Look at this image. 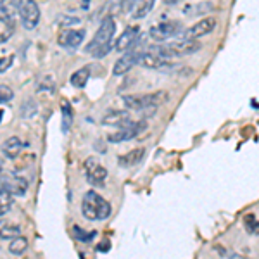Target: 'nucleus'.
<instances>
[{
	"label": "nucleus",
	"instance_id": "f257e3e1",
	"mask_svg": "<svg viewBox=\"0 0 259 259\" xmlns=\"http://www.w3.org/2000/svg\"><path fill=\"white\" fill-rule=\"evenodd\" d=\"M114 33H116V23L109 16V18H106L100 23L94 40L87 45V52L92 54L94 57L107 56L112 47V36H114Z\"/></svg>",
	"mask_w": 259,
	"mask_h": 259
},
{
	"label": "nucleus",
	"instance_id": "f03ea898",
	"mask_svg": "<svg viewBox=\"0 0 259 259\" xmlns=\"http://www.w3.org/2000/svg\"><path fill=\"white\" fill-rule=\"evenodd\" d=\"M111 204L95 190H89L85 194L81 204V212L87 220H106L107 216H111Z\"/></svg>",
	"mask_w": 259,
	"mask_h": 259
},
{
	"label": "nucleus",
	"instance_id": "7ed1b4c3",
	"mask_svg": "<svg viewBox=\"0 0 259 259\" xmlns=\"http://www.w3.org/2000/svg\"><path fill=\"white\" fill-rule=\"evenodd\" d=\"M202 45L199 44L197 40H190V38H180L177 41H169V44H164L161 47L152 49L154 52H157L162 57H185L190 56V54L199 52Z\"/></svg>",
	"mask_w": 259,
	"mask_h": 259
},
{
	"label": "nucleus",
	"instance_id": "20e7f679",
	"mask_svg": "<svg viewBox=\"0 0 259 259\" xmlns=\"http://www.w3.org/2000/svg\"><path fill=\"white\" fill-rule=\"evenodd\" d=\"M123 100L130 109H137V111L156 109L164 100H168V94L161 90V92H154V94H147V95H126V97H123Z\"/></svg>",
	"mask_w": 259,
	"mask_h": 259
},
{
	"label": "nucleus",
	"instance_id": "39448f33",
	"mask_svg": "<svg viewBox=\"0 0 259 259\" xmlns=\"http://www.w3.org/2000/svg\"><path fill=\"white\" fill-rule=\"evenodd\" d=\"M14 2L24 28L26 30H33L40 21V9L36 6V2L35 0H14Z\"/></svg>",
	"mask_w": 259,
	"mask_h": 259
},
{
	"label": "nucleus",
	"instance_id": "423d86ee",
	"mask_svg": "<svg viewBox=\"0 0 259 259\" xmlns=\"http://www.w3.org/2000/svg\"><path fill=\"white\" fill-rule=\"evenodd\" d=\"M180 31H182V23H178V21H166V23H159L150 28L149 36L156 41H166L171 36H177Z\"/></svg>",
	"mask_w": 259,
	"mask_h": 259
},
{
	"label": "nucleus",
	"instance_id": "0eeeda50",
	"mask_svg": "<svg viewBox=\"0 0 259 259\" xmlns=\"http://www.w3.org/2000/svg\"><path fill=\"white\" fill-rule=\"evenodd\" d=\"M144 54V50L135 49V47H130L126 52H124L123 57H119L118 61H116L114 68H112V74H116V76H119V74H124L128 73L130 69L133 68L135 64H139L140 62V56Z\"/></svg>",
	"mask_w": 259,
	"mask_h": 259
},
{
	"label": "nucleus",
	"instance_id": "6e6552de",
	"mask_svg": "<svg viewBox=\"0 0 259 259\" xmlns=\"http://www.w3.org/2000/svg\"><path fill=\"white\" fill-rule=\"evenodd\" d=\"M216 24H218V19L216 18H204L197 21V23L194 24V26L187 28L185 31H183V38H190V40H197V38H202V36L209 35V33L214 30Z\"/></svg>",
	"mask_w": 259,
	"mask_h": 259
},
{
	"label": "nucleus",
	"instance_id": "1a4fd4ad",
	"mask_svg": "<svg viewBox=\"0 0 259 259\" xmlns=\"http://www.w3.org/2000/svg\"><path fill=\"white\" fill-rule=\"evenodd\" d=\"M145 126H147V123H145V121H139V123H128V124H124V126H121V130H118L116 133H111V135L107 137V140L114 142V144H119V142H128L132 139H135L142 130H145Z\"/></svg>",
	"mask_w": 259,
	"mask_h": 259
},
{
	"label": "nucleus",
	"instance_id": "9d476101",
	"mask_svg": "<svg viewBox=\"0 0 259 259\" xmlns=\"http://www.w3.org/2000/svg\"><path fill=\"white\" fill-rule=\"evenodd\" d=\"M26 180H23L18 175H0V189L9 192L11 195H23L26 192Z\"/></svg>",
	"mask_w": 259,
	"mask_h": 259
},
{
	"label": "nucleus",
	"instance_id": "9b49d317",
	"mask_svg": "<svg viewBox=\"0 0 259 259\" xmlns=\"http://www.w3.org/2000/svg\"><path fill=\"white\" fill-rule=\"evenodd\" d=\"M85 171H87V180H89L94 187H100L104 183V180H106V177H107L106 168H102V166H100L99 162L94 161V159H87Z\"/></svg>",
	"mask_w": 259,
	"mask_h": 259
},
{
	"label": "nucleus",
	"instance_id": "f8f14e48",
	"mask_svg": "<svg viewBox=\"0 0 259 259\" xmlns=\"http://www.w3.org/2000/svg\"><path fill=\"white\" fill-rule=\"evenodd\" d=\"M139 33H140L139 26H128L126 30L123 31V35L116 40L114 49L118 50V52H126L130 47H133V45L137 44V40H139Z\"/></svg>",
	"mask_w": 259,
	"mask_h": 259
},
{
	"label": "nucleus",
	"instance_id": "ddd939ff",
	"mask_svg": "<svg viewBox=\"0 0 259 259\" xmlns=\"http://www.w3.org/2000/svg\"><path fill=\"white\" fill-rule=\"evenodd\" d=\"M85 38V30H66L57 38V44L64 49H76Z\"/></svg>",
	"mask_w": 259,
	"mask_h": 259
},
{
	"label": "nucleus",
	"instance_id": "4468645a",
	"mask_svg": "<svg viewBox=\"0 0 259 259\" xmlns=\"http://www.w3.org/2000/svg\"><path fill=\"white\" fill-rule=\"evenodd\" d=\"M150 52H144L140 56V64L150 69H164L168 68L171 62L168 61V57H162L157 52H154L152 49H149Z\"/></svg>",
	"mask_w": 259,
	"mask_h": 259
},
{
	"label": "nucleus",
	"instance_id": "2eb2a0df",
	"mask_svg": "<svg viewBox=\"0 0 259 259\" xmlns=\"http://www.w3.org/2000/svg\"><path fill=\"white\" fill-rule=\"evenodd\" d=\"M144 154H145V150L142 147L130 150L128 154H124V156L119 157V166H123V168H130V166L139 164V162L142 161V157H144Z\"/></svg>",
	"mask_w": 259,
	"mask_h": 259
},
{
	"label": "nucleus",
	"instance_id": "dca6fc26",
	"mask_svg": "<svg viewBox=\"0 0 259 259\" xmlns=\"http://www.w3.org/2000/svg\"><path fill=\"white\" fill-rule=\"evenodd\" d=\"M104 124H114V126H124V124L132 123L130 121V116L124 111H112L109 114L104 116L102 119Z\"/></svg>",
	"mask_w": 259,
	"mask_h": 259
},
{
	"label": "nucleus",
	"instance_id": "f3484780",
	"mask_svg": "<svg viewBox=\"0 0 259 259\" xmlns=\"http://www.w3.org/2000/svg\"><path fill=\"white\" fill-rule=\"evenodd\" d=\"M21 149H23V144H21V140L18 137H11V139H7L2 144V152L6 154L7 157H11V159L19 156Z\"/></svg>",
	"mask_w": 259,
	"mask_h": 259
},
{
	"label": "nucleus",
	"instance_id": "a211bd4d",
	"mask_svg": "<svg viewBox=\"0 0 259 259\" xmlns=\"http://www.w3.org/2000/svg\"><path fill=\"white\" fill-rule=\"evenodd\" d=\"M16 12H18V7L14 0H0V18L16 23Z\"/></svg>",
	"mask_w": 259,
	"mask_h": 259
},
{
	"label": "nucleus",
	"instance_id": "6ab92c4d",
	"mask_svg": "<svg viewBox=\"0 0 259 259\" xmlns=\"http://www.w3.org/2000/svg\"><path fill=\"white\" fill-rule=\"evenodd\" d=\"M90 78V69L89 68H81L78 69L76 73L71 74V85L76 87V89H83V87L87 85V81H89Z\"/></svg>",
	"mask_w": 259,
	"mask_h": 259
},
{
	"label": "nucleus",
	"instance_id": "aec40b11",
	"mask_svg": "<svg viewBox=\"0 0 259 259\" xmlns=\"http://www.w3.org/2000/svg\"><path fill=\"white\" fill-rule=\"evenodd\" d=\"M14 24L16 23H12V21L0 18V44L7 41L12 36V33H14Z\"/></svg>",
	"mask_w": 259,
	"mask_h": 259
},
{
	"label": "nucleus",
	"instance_id": "412c9836",
	"mask_svg": "<svg viewBox=\"0 0 259 259\" xmlns=\"http://www.w3.org/2000/svg\"><path fill=\"white\" fill-rule=\"evenodd\" d=\"M28 249V239H24V237H14L9 245V250L12 254H16V256H21V254L24 252V250Z\"/></svg>",
	"mask_w": 259,
	"mask_h": 259
},
{
	"label": "nucleus",
	"instance_id": "4be33fe9",
	"mask_svg": "<svg viewBox=\"0 0 259 259\" xmlns=\"http://www.w3.org/2000/svg\"><path fill=\"white\" fill-rule=\"evenodd\" d=\"M154 2L156 0H140V4L135 7V12H133V18L135 19H140V18H144V16H147L150 9L154 7Z\"/></svg>",
	"mask_w": 259,
	"mask_h": 259
},
{
	"label": "nucleus",
	"instance_id": "5701e85b",
	"mask_svg": "<svg viewBox=\"0 0 259 259\" xmlns=\"http://www.w3.org/2000/svg\"><path fill=\"white\" fill-rule=\"evenodd\" d=\"M11 206H12V195L6 190H0V218L6 212H9Z\"/></svg>",
	"mask_w": 259,
	"mask_h": 259
},
{
	"label": "nucleus",
	"instance_id": "b1692460",
	"mask_svg": "<svg viewBox=\"0 0 259 259\" xmlns=\"http://www.w3.org/2000/svg\"><path fill=\"white\" fill-rule=\"evenodd\" d=\"M245 228H247L249 233H254V235H257L259 233V221L256 220V216L254 214L245 216Z\"/></svg>",
	"mask_w": 259,
	"mask_h": 259
},
{
	"label": "nucleus",
	"instance_id": "393cba45",
	"mask_svg": "<svg viewBox=\"0 0 259 259\" xmlns=\"http://www.w3.org/2000/svg\"><path fill=\"white\" fill-rule=\"evenodd\" d=\"M21 233L19 227H2L0 228V239H14Z\"/></svg>",
	"mask_w": 259,
	"mask_h": 259
},
{
	"label": "nucleus",
	"instance_id": "a878e982",
	"mask_svg": "<svg viewBox=\"0 0 259 259\" xmlns=\"http://www.w3.org/2000/svg\"><path fill=\"white\" fill-rule=\"evenodd\" d=\"M69 126H71V107H68L66 102H62V132H68Z\"/></svg>",
	"mask_w": 259,
	"mask_h": 259
},
{
	"label": "nucleus",
	"instance_id": "bb28decb",
	"mask_svg": "<svg viewBox=\"0 0 259 259\" xmlns=\"http://www.w3.org/2000/svg\"><path fill=\"white\" fill-rule=\"evenodd\" d=\"M12 90L9 89L7 85H0V104L2 102H9V100L12 99Z\"/></svg>",
	"mask_w": 259,
	"mask_h": 259
},
{
	"label": "nucleus",
	"instance_id": "cd10ccee",
	"mask_svg": "<svg viewBox=\"0 0 259 259\" xmlns=\"http://www.w3.org/2000/svg\"><path fill=\"white\" fill-rule=\"evenodd\" d=\"M73 232H74V235H76L80 240H90V239H94V235H95V233H89V235H85V233L80 232V228H78V227H74Z\"/></svg>",
	"mask_w": 259,
	"mask_h": 259
},
{
	"label": "nucleus",
	"instance_id": "c85d7f7f",
	"mask_svg": "<svg viewBox=\"0 0 259 259\" xmlns=\"http://www.w3.org/2000/svg\"><path fill=\"white\" fill-rule=\"evenodd\" d=\"M11 62H12V57H11V56H9V57H0V73L9 68Z\"/></svg>",
	"mask_w": 259,
	"mask_h": 259
},
{
	"label": "nucleus",
	"instance_id": "c756f323",
	"mask_svg": "<svg viewBox=\"0 0 259 259\" xmlns=\"http://www.w3.org/2000/svg\"><path fill=\"white\" fill-rule=\"evenodd\" d=\"M164 2L168 4V6H175V4H180L182 0H164Z\"/></svg>",
	"mask_w": 259,
	"mask_h": 259
},
{
	"label": "nucleus",
	"instance_id": "7c9ffc66",
	"mask_svg": "<svg viewBox=\"0 0 259 259\" xmlns=\"http://www.w3.org/2000/svg\"><path fill=\"white\" fill-rule=\"evenodd\" d=\"M0 171H2V162H0Z\"/></svg>",
	"mask_w": 259,
	"mask_h": 259
}]
</instances>
